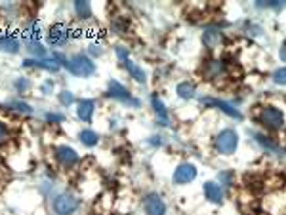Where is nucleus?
Listing matches in <instances>:
<instances>
[{
	"label": "nucleus",
	"instance_id": "obj_16",
	"mask_svg": "<svg viewBox=\"0 0 286 215\" xmlns=\"http://www.w3.org/2000/svg\"><path fill=\"white\" fill-rule=\"evenodd\" d=\"M122 65H124V69L130 73V77H132L135 82H139V84H143V82H145V73H143V69H141V67H137L132 59H124V61H122Z\"/></svg>",
	"mask_w": 286,
	"mask_h": 215
},
{
	"label": "nucleus",
	"instance_id": "obj_21",
	"mask_svg": "<svg viewBox=\"0 0 286 215\" xmlns=\"http://www.w3.org/2000/svg\"><path fill=\"white\" fill-rule=\"evenodd\" d=\"M223 61L221 59H212V61H208V77H212V78H218L221 73H223Z\"/></svg>",
	"mask_w": 286,
	"mask_h": 215
},
{
	"label": "nucleus",
	"instance_id": "obj_25",
	"mask_svg": "<svg viewBox=\"0 0 286 215\" xmlns=\"http://www.w3.org/2000/svg\"><path fill=\"white\" fill-rule=\"evenodd\" d=\"M10 107H12L14 111H19V113H33L31 105H27V103H23V101H12Z\"/></svg>",
	"mask_w": 286,
	"mask_h": 215
},
{
	"label": "nucleus",
	"instance_id": "obj_32",
	"mask_svg": "<svg viewBox=\"0 0 286 215\" xmlns=\"http://www.w3.org/2000/svg\"><path fill=\"white\" fill-rule=\"evenodd\" d=\"M50 90H54V82H46V84L42 86V94H48Z\"/></svg>",
	"mask_w": 286,
	"mask_h": 215
},
{
	"label": "nucleus",
	"instance_id": "obj_10",
	"mask_svg": "<svg viewBox=\"0 0 286 215\" xmlns=\"http://www.w3.org/2000/svg\"><path fill=\"white\" fill-rule=\"evenodd\" d=\"M202 103L204 105H212V107H218L220 111H223L225 115H229L231 118H237V120H241L242 118V115L233 107V105H229V103H225V101H220V99H212V98H206L202 99Z\"/></svg>",
	"mask_w": 286,
	"mask_h": 215
},
{
	"label": "nucleus",
	"instance_id": "obj_9",
	"mask_svg": "<svg viewBox=\"0 0 286 215\" xmlns=\"http://www.w3.org/2000/svg\"><path fill=\"white\" fill-rule=\"evenodd\" d=\"M195 177H197L195 166H193V164H181V166H177L176 172H174V183H177V185H187V183H191Z\"/></svg>",
	"mask_w": 286,
	"mask_h": 215
},
{
	"label": "nucleus",
	"instance_id": "obj_27",
	"mask_svg": "<svg viewBox=\"0 0 286 215\" xmlns=\"http://www.w3.org/2000/svg\"><path fill=\"white\" fill-rule=\"evenodd\" d=\"M111 29H113L114 33L122 35V33L126 31V21H120V18H114L113 23H111Z\"/></svg>",
	"mask_w": 286,
	"mask_h": 215
},
{
	"label": "nucleus",
	"instance_id": "obj_17",
	"mask_svg": "<svg viewBox=\"0 0 286 215\" xmlns=\"http://www.w3.org/2000/svg\"><path fill=\"white\" fill-rule=\"evenodd\" d=\"M151 103H153L154 113H156V117L160 118V122H162V126H168V113H166V109H164V103L158 99V96H153Z\"/></svg>",
	"mask_w": 286,
	"mask_h": 215
},
{
	"label": "nucleus",
	"instance_id": "obj_11",
	"mask_svg": "<svg viewBox=\"0 0 286 215\" xmlns=\"http://www.w3.org/2000/svg\"><path fill=\"white\" fill-rule=\"evenodd\" d=\"M202 42L208 50H218L223 42V35L218 31V29H206L204 35H202Z\"/></svg>",
	"mask_w": 286,
	"mask_h": 215
},
{
	"label": "nucleus",
	"instance_id": "obj_20",
	"mask_svg": "<svg viewBox=\"0 0 286 215\" xmlns=\"http://www.w3.org/2000/svg\"><path fill=\"white\" fill-rule=\"evenodd\" d=\"M176 92H177V96L181 99L195 98V84H191V82H181V84H177Z\"/></svg>",
	"mask_w": 286,
	"mask_h": 215
},
{
	"label": "nucleus",
	"instance_id": "obj_18",
	"mask_svg": "<svg viewBox=\"0 0 286 215\" xmlns=\"http://www.w3.org/2000/svg\"><path fill=\"white\" fill-rule=\"evenodd\" d=\"M78 139H80L82 145H86V147H95V145L99 143V136L95 134L94 130H82V132L78 134Z\"/></svg>",
	"mask_w": 286,
	"mask_h": 215
},
{
	"label": "nucleus",
	"instance_id": "obj_1",
	"mask_svg": "<svg viewBox=\"0 0 286 215\" xmlns=\"http://www.w3.org/2000/svg\"><path fill=\"white\" fill-rule=\"evenodd\" d=\"M258 122L267 130H283L285 128V115L281 109H277L273 105H265L260 109Z\"/></svg>",
	"mask_w": 286,
	"mask_h": 215
},
{
	"label": "nucleus",
	"instance_id": "obj_5",
	"mask_svg": "<svg viewBox=\"0 0 286 215\" xmlns=\"http://www.w3.org/2000/svg\"><path fill=\"white\" fill-rule=\"evenodd\" d=\"M107 96L116 99V101H120V103H126V105H132V107H139V101L135 98H132V94H130L120 82H116V80H111V82H109Z\"/></svg>",
	"mask_w": 286,
	"mask_h": 215
},
{
	"label": "nucleus",
	"instance_id": "obj_6",
	"mask_svg": "<svg viewBox=\"0 0 286 215\" xmlns=\"http://www.w3.org/2000/svg\"><path fill=\"white\" fill-rule=\"evenodd\" d=\"M73 37V31L67 27V25H63V23H56V25H52L50 27V33H48V42L52 44V46H63V44H67L69 40Z\"/></svg>",
	"mask_w": 286,
	"mask_h": 215
},
{
	"label": "nucleus",
	"instance_id": "obj_26",
	"mask_svg": "<svg viewBox=\"0 0 286 215\" xmlns=\"http://www.w3.org/2000/svg\"><path fill=\"white\" fill-rule=\"evenodd\" d=\"M273 80H275V84H279V86H286V67L279 69V71H275Z\"/></svg>",
	"mask_w": 286,
	"mask_h": 215
},
{
	"label": "nucleus",
	"instance_id": "obj_28",
	"mask_svg": "<svg viewBox=\"0 0 286 215\" xmlns=\"http://www.w3.org/2000/svg\"><path fill=\"white\" fill-rule=\"evenodd\" d=\"M8 139H10V132H8V126H6V124H4L2 120H0V145H2V143H6Z\"/></svg>",
	"mask_w": 286,
	"mask_h": 215
},
{
	"label": "nucleus",
	"instance_id": "obj_23",
	"mask_svg": "<svg viewBox=\"0 0 286 215\" xmlns=\"http://www.w3.org/2000/svg\"><path fill=\"white\" fill-rule=\"evenodd\" d=\"M59 103H61L63 107H69V105L75 103V96H73L69 90H63V92L59 94Z\"/></svg>",
	"mask_w": 286,
	"mask_h": 215
},
{
	"label": "nucleus",
	"instance_id": "obj_8",
	"mask_svg": "<svg viewBox=\"0 0 286 215\" xmlns=\"http://www.w3.org/2000/svg\"><path fill=\"white\" fill-rule=\"evenodd\" d=\"M143 208H145V214L147 215H164L166 214V204L156 193L145 196L143 200Z\"/></svg>",
	"mask_w": 286,
	"mask_h": 215
},
{
	"label": "nucleus",
	"instance_id": "obj_35",
	"mask_svg": "<svg viewBox=\"0 0 286 215\" xmlns=\"http://www.w3.org/2000/svg\"><path fill=\"white\" fill-rule=\"evenodd\" d=\"M281 58L286 61V48H283V50H281Z\"/></svg>",
	"mask_w": 286,
	"mask_h": 215
},
{
	"label": "nucleus",
	"instance_id": "obj_29",
	"mask_svg": "<svg viewBox=\"0 0 286 215\" xmlns=\"http://www.w3.org/2000/svg\"><path fill=\"white\" fill-rule=\"evenodd\" d=\"M29 86H31V82L27 78H19L18 82H16V90H18V92H27Z\"/></svg>",
	"mask_w": 286,
	"mask_h": 215
},
{
	"label": "nucleus",
	"instance_id": "obj_31",
	"mask_svg": "<svg viewBox=\"0 0 286 215\" xmlns=\"http://www.w3.org/2000/svg\"><path fill=\"white\" fill-rule=\"evenodd\" d=\"M116 56H118L120 61H124V59H128V50L122 48V46H118V48H116Z\"/></svg>",
	"mask_w": 286,
	"mask_h": 215
},
{
	"label": "nucleus",
	"instance_id": "obj_34",
	"mask_svg": "<svg viewBox=\"0 0 286 215\" xmlns=\"http://www.w3.org/2000/svg\"><path fill=\"white\" fill-rule=\"evenodd\" d=\"M90 52L99 56V54H101V46H99V44H92V46H90Z\"/></svg>",
	"mask_w": 286,
	"mask_h": 215
},
{
	"label": "nucleus",
	"instance_id": "obj_33",
	"mask_svg": "<svg viewBox=\"0 0 286 215\" xmlns=\"http://www.w3.org/2000/svg\"><path fill=\"white\" fill-rule=\"evenodd\" d=\"M220 181H225V185H229L231 183V174H227V172L225 174H220Z\"/></svg>",
	"mask_w": 286,
	"mask_h": 215
},
{
	"label": "nucleus",
	"instance_id": "obj_24",
	"mask_svg": "<svg viewBox=\"0 0 286 215\" xmlns=\"http://www.w3.org/2000/svg\"><path fill=\"white\" fill-rule=\"evenodd\" d=\"M27 46H29L27 50H29L33 56H37L38 59H44V56H46V50H44V48H42L38 42H35V44H27Z\"/></svg>",
	"mask_w": 286,
	"mask_h": 215
},
{
	"label": "nucleus",
	"instance_id": "obj_4",
	"mask_svg": "<svg viewBox=\"0 0 286 215\" xmlns=\"http://www.w3.org/2000/svg\"><path fill=\"white\" fill-rule=\"evenodd\" d=\"M80 206V200L71 193H63L54 200V210L57 215H73Z\"/></svg>",
	"mask_w": 286,
	"mask_h": 215
},
{
	"label": "nucleus",
	"instance_id": "obj_12",
	"mask_svg": "<svg viewBox=\"0 0 286 215\" xmlns=\"http://www.w3.org/2000/svg\"><path fill=\"white\" fill-rule=\"evenodd\" d=\"M19 50V40L12 33H0V52L16 54Z\"/></svg>",
	"mask_w": 286,
	"mask_h": 215
},
{
	"label": "nucleus",
	"instance_id": "obj_22",
	"mask_svg": "<svg viewBox=\"0 0 286 215\" xmlns=\"http://www.w3.org/2000/svg\"><path fill=\"white\" fill-rule=\"evenodd\" d=\"M256 139H258V143L262 145V147H265L267 151H277L279 147H277V143L275 141H271V137L264 136V134H256Z\"/></svg>",
	"mask_w": 286,
	"mask_h": 215
},
{
	"label": "nucleus",
	"instance_id": "obj_30",
	"mask_svg": "<svg viewBox=\"0 0 286 215\" xmlns=\"http://www.w3.org/2000/svg\"><path fill=\"white\" fill-rule=\"evenodd\" d=\"M46 120H48V122H63L65 117H63V115H57V113H48V115H46Z\"/></svg>",
	"mask_w": 286,
	"mask_h": 215
},
{
	"label": "nucleus",
	"instance_id": "obj_3",
	"mask_svg": "<svg viewBox=\"0 0 286 215\" xmlns=\"http://www.w3.org/2000/svg\"><path fill=\"white\" fill-rule=\"evenodd\" d=\"M67 71H71V73L76 75V77L86 78V77H92V75L95 73V65H94V61L88 58V56H84V54H75L73 58L69 59Z\"/></svg>",
	"mask_w": 286,
	"mask_h": 215
},
{
	"label": "nucleus",
	"instance_id": "obj_19",
	"mask_svg": "<svg viewBox=\"0 0 286 215\" xmlns=\"http://www.w3.org/2000/svg\"><path fill=\"white\" fill-rule=\"evenodd\" d=\"M75 12L80 20H88V18H92V6H90V2H84V0L75 2Z\"/></svg>",
	"mask_w": 286,
	"mask_h": 215
},
{
	"label": "nucleus",
	"instance_id": "obj_13",
	"mask_svg": "<svg viewBox=\"0 0 286 215\" xmlns=\"http://www.w3.org/2000/svg\"><path fill=\"white\" fill-rule=\"evenodd\" d=\"M94 111H95V101H92V99H82L78 103L76 117L80 118L82 122H90L92 117H94Z\"/></svg>",
	"mask_w": 286,
	"mask_h": 215
},
{
	"label": "nucleus",
	"instance_id": "obj_15",
	"mask_svg": "<svg viewBox=\"0 0 286 215\" xmlns=\"http://www.w3.org/2000/svg\"><path fill=\"white\" fill-rule=\"evenodd\" d=\"M204 196H206V200L210 202H214V204H221V200H223V191H221V187L220 185H216V183H204Z\"/></svg>",
	"mask_w": 286,
	"mask_h": 215
},
{
	"label": "nucleus",
	"instance_id": "obj_14",
	"mask_svg": "<svg viewBox=\"0 0 286 215\" xmlns=\"http://www.w3.org/2000/svg\"><path fill=\"white\" fill-rule=\"evenodd\" d=\"M23 67H37V69L54 71V73L59 69V65H57L54 59H25L23 61Z\"/></svg>",
	"mask_w": 286,
	"mask_h": 215
},
{
	"label": "nucleus",
	"instance_id": "obj_7",
	"mask_svg": "<svg viewBox=\"0 0 286 215\" xmlns=\"http://www.w3.org/2000/svg\"><path fill=\"white\" fill-rule=\"evenodd\" d=\"M54 156L56 160L63 166V168H73L75 164H78V160L80 156L76 155L75 149H71V147H67V145H59L54 149Z\"/></svg>",
	"mask_w": 286,
	"mask_h": 215
},
{
	"label": "nucleus",
	"instance_id": "obj_2",
	"mask_svg": "<svg viewBox=\"0 0 286 215\" xmlns=\"http://www.w3.org/2000/svg\"><path fill=\"white\" fill-rule=\"evenodd\" d=\"M214 147H216V151L220 153V155H233L235 151H237V147H239V136H237V132L235 130H221L216 139H214Z\"/></svg>",
	"mask_w": 286,
	"mask_h": 215
}]
</instances>
